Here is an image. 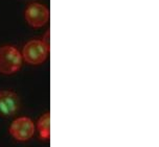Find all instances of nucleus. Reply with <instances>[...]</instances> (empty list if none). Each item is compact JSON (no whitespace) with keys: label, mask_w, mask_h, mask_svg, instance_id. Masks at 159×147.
<instances>
[{"label":"nucleus","mask_w":159,"mask_h":147,"mask_svg":"<svg viewBox=\"0 0 159 147\" xmlns=\"http://www.w3.org/2000/svg\"><path fill=\"white\" fill-rule=\"evenodd\" d=\"M49 46L43 40H32L24 45L22 58L30 65H40L46 60Z\"/></svg>","instance_id":"nucleus-1"},{"label":"nucleus","mask_w":159,"mask_h":147,"mask_svg":"<svg viewBox=\"0 0 159 147\" xmlns=\"http://www.w3.org/2000/svg\"><path fill=\"white\" fill-rule=\"evenodd\" d=\"M22 55L14 46L0 47V72L3 74H13L19 71L22 65Z\"/></svg>","instance_id":"nucleus-2"},{"label":"nucleus","mask_w":159,"mask_h":147,"mask_svg":"<svg viewBox=\"0 0 159 147\" xmlns=\"http://www.w3.org/2000/svg\"><path fill=\"white\" fill-rule=\"evenodd\" d=\"M10 135L19 142H25L33 138L36 132L34 121L28 117H19L11 123L8 128Z\"/></svg>","instance_id":"nucleus-3"},{"label":"nucleus","mask_w":159,"mask_h":147,"mask_svg":"<svg viewBox=\"0 0 159 147\" xmlns=\"http://www.w3.org/2000/svg\"><path fill=\"white\" fill-rule=\"evenodd\" d=\"M27 23L33 27H41L46 24L49 19V11L45 5L34 2L27 5L24 12Z\"/></svg>","instance_id":"nucleus-4"},{"label":"nucleus","mask_w":159,"mask_h":147,"mask_svg":"<svg viewBox=\"0 0 159 147\" xmlns=\"http://www.w3.org/2000/svg\"><path fill=\"white\" fill-rule=\"evenodd\" d=\"M20 109V98L15 92L10 90L0 91V114L3 116H13Z\"/></svg>","instance_id":"nucleus-5"},{"label":"nucleus","mask_w":159,"mask_h":147,"mask_svg":"<svg viewBox=\"0 0 159 147\" xmlns=\"http://www.w3.org/2000/svg\"><path fill=\"white\" fill-rule=\"evenodd\" d=\"M37 129L41 139L48 140L50 137V114L46 113L39 118L37 123Z\"/></svg>","instance_id":"nucleus-6"}]
</instances>
